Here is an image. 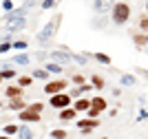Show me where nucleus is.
I'll use <instances>...</instances> for the list:
<instances>
[{
  "mask_svg": "<svg viewBox=\"0 0 148 139\" xmlns=\"http://www.w3.org/2000/svg\"><path fill=\"white\" fill-rule=\"evenodd\" d=\"M62 20H64V13H56L53 18L49 20V22L44 24L42 29L38 31V36H36V42L38 44H47L51 40V38L58 33V29H60V24H62Z\"/></svg>",
  "mask_w": 148,
  "mask_h": 139,
  "instance_id": "f257e3e1",
  "label": "nucleus"
},
{
  "mask_svg": "<svg viewBox=\"0 0 148 139\" xmlns=\"http://www.w3.org/2000/svg\"><path fill=\"white\" fill-rule=\"evenodd\" d=\"M130 16H133V9H130V5L126 2V0H119V2H115L111 9V22L115 24V27H124V24L130 20Z\"/></svg>",
  "mask_w": 148,
  "mask_h": 139,
  "instance_id": "f03ea898",
  "label": "nucleus"
},
{
  "mask_svg": "<svg viewBox=\"0 0 148 139\" xmlns=\"http://www.w3.org/2000/svg\"><path fill=\"white\" fill-rule=\"evenodd\" d=\"M104 110H108V102H106L102 95H95L91 99V108L86 110V117H93V119H99V115L104 113Z\"/></svg>",
  "mask_w": 148,
  "mask_h": 139,
  "instance_id": "7ed1b4c3",
  "label": "nucleus"
},
{
  "mask_svg": "<svg viewBox=\"0 0 148 139\" xmlns=\"http://www.w3.org/2000/svg\"><path fill=\"white\" fill-rule=\"evenodd\" d=\"M69 88V79L64 77H58V79H49V82H44V95H58V93L66 91Z\"/></svg>",
  "mask_w": 148,
  "mask_h": 139,
  "instance_id": "20e7f679",
  "label": "nucleus"
},
{
  "mask_svg": "<svg viewBox=\"0 0 148 139\" xmlns=\"http://www.w3.org/2000/svg\"><path fill=\"white\" fill-rule=\"evenodd\" d=\"M71 104H73V99L69 97L66 91H62V93H58V95H51V97H49V106H51V108H56V110L69 108Z\"/></svg>",
  "mask_w": 148,
  "mask_h": 139,
  "instance_id": "39448f33",
  "label": "nucleus"
},
{
  "mask_svg": "<svg viewBox=\"0 0 148 139\" xmlns=\"http://www.w3.org/2000/svg\"><path fill=\"white\" fill-rule=\"evenodd\" d=\"M18 121L20 124H40V121H42V115H40V113H31L29 108H25V110L18 113Z\"/></svg>",
  "mask_w": 148,
  "mask_h": 139,
  "instance_id": "423d86ee",
  "label": "nucleus"
},
{
  "mask_svg": "<svg viewBox=\"0 0 148 139\" xmlns=\"http://www.w3.org/2000/svg\"><path fill=\"white\" fill-rule=\"evenodd\" d=\"M130 36V40H133V44H135L137 49H146L148 47V33H144V31H130L128 33Z\"/></svg>",
  "mask_w": 148,
  "mask_h": 139,
  "instance_id": "0eeeda50",
  "label": "nucleus"
},
{
  "mask_svg": "<svg viewBox=\"0 0 148 139\" xmlns=\"http://www.w3.org/2000/svg\"><path fill=\"white\" fill-rule=\"evenodd\" d=\"M113 5H115V0H93V11L104 16V13H108L113 9Z\"/></svg>",
  "mask_w": 148,
  "mask_h": 139,
  "instance_id": "6e6552de",
  "label": "nucleus"
},
{
  "mask_svg": "<svg viewBox=\"0 0 148 139\" xmlns=\"http://www.w3.org/2000/svg\"><path fill=\"white\" fill-rule=\"evenodd\" d=\"M7 31H9V33H18V31H22L27 27V18L25 16H22V18H13V20H7Z\"/></svg>",
  "mask_w": 148,
  "mask_h": 139,
  "instance_id": "1a4fd4ad",
  "label": "nucleus"
},
{
  "mask_svg": "<svg viewBox=\"0 0 148 139\" xmlns=\"http://www.w3.org/2000/svg\"><path fill=\"white\" fill-rule=\"evenodd\" d=\"M58 117H60V121H62V124H71V121H75V119H77V110H75L73 106H69V108L58 110Z\"/></svg>",
  "mask_w": 148,
  "mask_h": 139,
  "instance_id": "9d476101",
  "label": "nucleus"
},
{
  "mask_svg": "<svg viewBox=\"0 0 148 139\" xmlns=\"http://www.w3.org/2000/svg\"><path fill=\"white\" fill-rule=\"evenodd\" d=\"M49 58H51L53 62H58L60 66H66V64H71V55H69V53H64L62 49H58V51H51V53H49Z\"/></svg>",
  "mask_w": 148,
  "mask_h": 139,
  "instance_id": "9b49d317",
  "label": "nucleus"
},
{
  "mask_svg": "<svg viewBox=\"0 0 148 139\" xmlns=\"http://www.w3.org/2000/svg\"><path fill=\"white\" fill-rule=\"evenodd\" d=\"M75 126L80 128H91V130H95L97 126H102V121L99 119H93V117H84V119H75Z\"/></svg>",
  "mask_w": 148,
  "mask_h": 139,
  "instance_id": "f8f14e48",
  "label": "nucleus"
},
{
  "mask_svg": "<svg viewBox=\"0 0 148 139\" xmlns=\"http://www.w3.org/2000/svg\"><path fill=\"white\" fill-rule=\"evenodd\" d=\"M5 108L13 110V113H20V110L27 108V102L22 99V97H13V99H7V106H5Z\"/></svg>",
  "mask_w": 148,
  "mask_h": 139,
  "instance_id": "ddd939ff",
  "label": "nucleus"
},
{
  "mask_svg": "<svg viewBox=\"0 0 148 139\" xmlns=\"http://www.w3.org/2000/svg\"><path fill=\"white\" fill-rule=\"evenodd\" d=\"M25 95V88H20L18 84H9L5 88V97L7 99H13V97H22Z\"/></svg>",
  "mask_w": 148,
  "mask_h": 139,
  "instance_id": "4468645a",
  "label": "nucleus"
},
{
  "mask_svg": "<svg viewBox=\"0 0 148 139\" xmlns=\"http://www.w3.org/2000/svg\"><path fill=\"white\" fill-rule=\"evenodd\" d=\"M117 75H119V84L122 86H135L137 84V75L135 73H122L119 71Z\"/></svg>",
  "mask_w": 148,
  "mask_h": 139,
  "instance_id": "2eb2a0df",
  "label": "nucleus"
},
{
  "mask_svg": "<svg viewBox=\"0 0 148 139\" xmlns=\"http://www.w3.org/2000/svg\"><path fill=\"white\" fill-rule=\"evenodd\" d=\"M71 106H73L77 113H86V110L91 108V99H86V97H77V99L71 104Z\"/></svg>",
  "mask_w": 148,
  "mask_h": 139,
  "instance_id": "dca6fc26",
  "label": "nucleus"
},
{
  "mask_svg": "<svg viewBox=\"0 0 148 139\" xmlns=\"http://www.w3.org/2000/svg\"><path fill=\"white\" fill-rule=\"evenodd\" d=\"M88 55H91V58H93L95 62H99V64H104V66H111V64H113L111 55H106V53H99V51H97V53H88Z\"/></svg>",
  "mask_w": 148,
  "mask_h": 139,
  "instance_id": "f3484780",
  "label": "nucleus"
},
{
  "mask_svg": "<svg viewBox=\"0 0 148 139\" xmlns=\"http://www.w3.org/2000/svg\"><path fill=\"white\" fill-rule=\"evenodd\" d=\"M49 75H51V73L44 71V66H38V68L31 71V77H33V79H42V82H49Z\"/></svg>",
  "mask_w": 148,
  "mask_h": 139,
  "instance_id": "a211bd4d",
  "label": "nucleus"
},
{
  "mask_svg": "<svg viewBox=\"0 0 148 139\" xmlns=\"http://www.w3.org/2000/svg\"><path fill=\"white\" fill-rule=\"evenodd\" d=\"M18 139H33V130H31L27 124H20V128H18V135H16Z\"/></svg>",
  "mask_w": 148,
  "mask_h": 139,
  "instance_id": "6ab92c4d",
  "label": "nucleus"
},
{
  "mask_svg": "<svg viewBox=\"0 0 148 139\" xmlns=\"http://www.w3.org/2000/svg\"><path fill=\"white\" fill-rule=\"evenodd\" d=\"M9 62H11V64H20V66H27V64L31 62V58L27 53H18V55H13Z\"/></svg>",
  "mask_w": 148,
  "mask_h": 139,
  "instance_id": "aec40b11",
  "label": "nucleus"
},
{
  "mask_svg": "<svg viewBox=\"0 0 148 139\" xmlns=\"http://www.w3.org/2000/svg\"><path fill=\"white\" fill-rule=\"evenodd\" d=\"M91 86L95 88V91H102V88H106V82H104V77H102V75H97V73H95V75L91 77Z\"/></svg>",
  "mask_w": 148,
  "mask_h": 139,
  "instance_id": "412c9836",
  "label": "nucleus"
},
{
  "mask_svg": "<svg viewBox=\"0 0 148 139\" xmlns=\"http://www.w3.org/2000/svg\"><path fill=\"white\" fill-rule=\"evenodd\" d=\"M18 128H20V124H5V126H2V135L16 137V135H18Z\"/></svg>",
  "mask_w": 148,
  "mask_h": 139,
  "instance_id": "4be33fe9",
  "label": "nucleus"
},
{
  "mask_svg": "<svg viewBox=\"0 0 148 139\" xmlns=\"http://www.w3.org/2000/svg\"><path fill=\"white\" fill-rule=\"evenodd\" d=\"M44 71L53 73V75H62V71H64V66H60L58 62H47V64H44Z\"/></svg>",
  "mask_w": 148,
  "mask_h": 139,
  "instance_id": "5701e85b",
  "label": "nucleus"
},
{
  "mask_svg": "<svg viewBox=\"0 0 148 139\" xmlns=\"http://www.w3.org/2000/svg\"><path fill=\"white\" fill-rule=\"evenodd\" d=\"M16 84H18L20 88H29V86L33 84V77H31V75H18V77H16Z\"/></svg>",
  "mask_w": 148,
  "mask_h": 139,
  "instance_id": "b1692460",
  "label": "nucleus"
},
{
  "mask_svg": "<svg viewBox=\"0 0 148 139\" xmlns=\"http://www.w3.org/2000/svg\"><path fill=\"white\" fill-rule=\"evenodd\" d=\"M49 137L51 139H69V133H66V128L62 126V128H53L49 133Z\"/></svg>",
  "mask_w": 148,
  "mask_h": 139,
  "instance_id": "393cba45",
  "label": "nucleus"
},
{
  "mask_svg": "<svg viewBox=\"0 0 148 139\" xmlns=\"http://www.w3.org/2000/svg\"><path fill=\"white\" fill-rule=\"evenodd\" d=\"M0 77H2V79H16V77H18V71H13L11 66H2Z\"/></svg>",
  "mask_w": 148,
  "mask_h": 139,
  "instance_id": "a878e982",
  "label": "nucleus"
},
{
  "mask_svg": "<svg viewBox=\"0 0 148 139\" xmlns=\"http://www.w3.org/2000/svg\"><path fill=\"white\" fill-rule=\"evenodd\" d=\"M137 27H139V31L148 33V13H142V16L137 18Z\"/></svg>",
  "mask_w": 148,
  "mask_h": 139,
  "instance_id": "bb28decb",
  "label": "nucleus"
},
{
  "mask_svg": "<svg viewBox=\"0 0 148 139\" xmlns=\"http://www.w3.org/2000/svg\"><path fill=\"white\" fill-rule=\"evenodd\" d=\"M69 55H71V62H77V64H82V66L88 62V58L84 53H69Z\"/></svg>",
  "mask_w": 148,
  "mask_h": 139,
  "instance_id": "cd10ccee",
  "label": "nucleus"
},
{
  "mask_svg": "<svg viewBox=\"0 0 148 139\" xmlns=\"http://www.w3.org/2000/svg\"><path fill=\"white\" fill-rule=\"evenodd\" d=\"M71 82H73L75 86H82V84H86V77H84L82 73H73V75H71Z\"/></svg>",
  "mask_w": 148,
  "mask_h": 139,
  "instance_id": "c85d7f7f",
  "label": "nucleus"
},
{
  "mask_svg": "<svg viewBox=\"0 0 148 139\" xmlns=\"http://www.w3.org/2000/svg\"><path fill=\"white\" fill-rule=\"evenodd\" d=\"M27 108H29L31 113H40V115H42V110H44V104H42V102H33V104H27Z\"/></svg>",
  "mask_w": 148,
  "mask_h": 139,
  "instance_id": "c756f323",
  "label": "nucleus"
},
{
  "mask_svg": "<svg viewBox=\"0 0 148 139\" xmlns=\"http://www.w3.org/2000/svg\"><path fill=\"white\" fill-rule=\"evenodd\" d=\"M11 49H16V51H27V40H13Z\"/></svg>",
  "mask_w": 148,
  "mask_h": 139,
  "instance_id": "7c9ffc66",
  "label": "nucleus"
},
{
  "mask_svg": "<svg viewBox=\"0 0 148 139\" xmlns=\"http://www.w3.org/2000/svg\"><path fill=\"white\" fill-rule=\"evenodd\" d=\"M40 7H42L44 11H47V9H56V7H58V0H42Z\"/></svg>",
  "mask_w": 148,
  "mask_h": 139,
  "instance_id": "2f4dec72",
  "label": "nucleus"
},
{
  "mask_svg": "<svg viewBox=\"0 0 148 139\" xmlns=\"http://www.w3.org/2000/svg\"><path fill=\"white\" fill-rule=\"evenodd\" d=\"M91 27H93V29H104V27H106V20H104V18L93 20V22H91Z\"/></svg>",
  "mask_w": 148,
  "mask_h": 139,
  "instance_id": "473e14b6",
  "label": "nucleus"
},
{
  "mask_svg": "<svg viewBox=\"0 0 148 139\" xmlns=\"http://www.w3.org/2000/svg\"><path fill=\"white\" fill-rule=\"evenodd\" d=\"M0 5H2V9H5L7 13H9V11H13V0H2Z\"/></svg>",
  "mask_w": 148,
  "mask_h": 139,
  "instance_id": "72a5a7b5",
  "label": "nucleus"
},
{
  "mask_svg": "<svg viewBox=\"0 0 148 139\" xmlns=\"http://www.w3.org/2000/svg\"><path fill=\"white\" fill-rule=\"evenodd\" d=\"M144 119H148V108H139V115H137V124H139V121H144Z\"/></svg>",
  "mask_w": 148,
  "mask_h": 139,
  "instance_id": "f704fd0d",
  "label": "nucleus"
},
{
  "mask_svg": "<svg viewBox=\"0 0 148 139\" xmlns=\"http://www.w3.org/2000/svg\"><path fill=\"white\" fill-rule=\"evenodd\" d=\"M135 73H137V75H139V77L148 79V71H146V68H142V66H135Z\"/></svg>",
  "mask_w": 148,
  "mask_h": 139,
  "instance_id": "c9c22d12",
  "label": "nucleus"
},
{
  "mask_svg": "<svg viewBox=\"0 0 148 139\" xmlns=\"http://www.w3.org/2000/svg\"><path fill=\"white\" fill-rule=\"evenodd\" d=\"M7 51H11V42H2L0 44V55H5Z\"/></svg>",
  "mask_w": 148,
  "mask_h": 139,
  "instance_id": "e433bc0d",
  "label": "nucleus"
},
{
  "mask_svg": "<svg viewBox=\"0 0 148 139\" xmlns=\"http://www.w3.org/2000/svg\"><path fill=\"white\" fill-rule=\"evenodd\" d=\"M0 139H11V137H7V135H0Z\"/></svg>",
  "mask_w": 148,
  "mask_h": 139,
  "instance_id": "4c0bfd02",
  "label": "nucleus"
},
{
  "mask_svg": "<svg viewBox=\"0 0 148 139\" xmlns=\"http://www.w3.org/2000/svg\"><path fill=\"white\" fill-rule=\"evenodd\" d=\"M146 13H148V0H146Z\"/></svg>",
  "mask_w": 148,
  "mask_h": 139,
  "instance_id": "58836bf2",
  "label": "nucleus"
},
{
  "mask_svg": "<svg viewBox=\"0 0 148 139\" xmlns=\"http://www.w3.org/2000/svg\"><path fill=\"white\" fill-rule=\"evenodd\" d=\"M0 108H5V104H0Z\"/></svg>",
  "mask_w": 148,
  "mask_h": 139,
  "instance_id": "ea45409f",
  "label": "nucleus"
},
{
  "mask_svg": "<svg viewBox=\"0 0 148 139\" xmlns=\"http://www.w3.org/2000/svg\"><path fill=\"white\" fill-rule=\"evenodd\" d=\"M2 82H5V79H2V77H0V84H2Z\"/></svg>",
  "mask_w": 148,
  "mask_h": 139,
  "instance_id": "a19ab883",
  "label": "nucleus"
},
{
  "mask_svg": "<svg viewBox=\"0 0 148 139\" xmlns=\"http://www.w3.org/2000/svg\"><path fill=\"white\" fill-rule=\"evenodd\" d=\"M99 139H108V137H99Z\"/></svg>",
  "mask_w": 148,
  "mask_h": 139,
  "instance_id": "79ce46f5",
  "label": "nucleus"
},
{
  "mask_svg": "<svg viewBox=\"0 0 148 139\" xmlns=\"http://www.w3.org/2000/svg\"><path fill=\"white\" fill-rule=\"evenodd\" d=\"M126 2H128V0H126Z\"/></svg>",
  "mask_w": 148,
  "mask_h": 139,
  "instance_id": "37998d69",
  "label": "nucleus"
}]
</instances>
